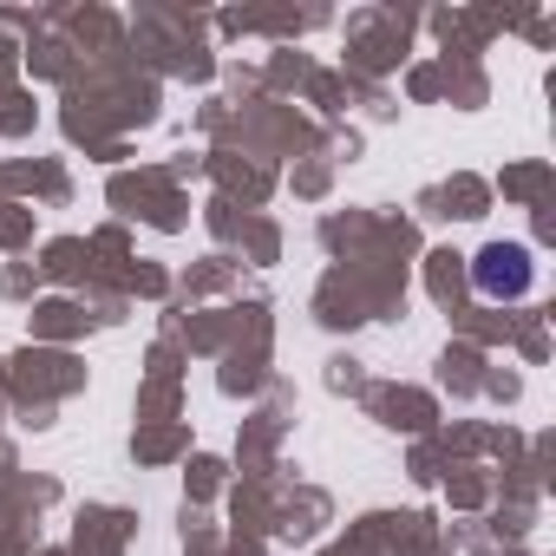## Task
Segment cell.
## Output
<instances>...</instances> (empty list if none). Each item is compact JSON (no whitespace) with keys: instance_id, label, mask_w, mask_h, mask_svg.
Masks as SVG:
<instances>
[{"instance_id":"6da1fadb","label":"cell","mask_w":556,"mask_h":556,"mask_svg":"<svg viewBox=\"0 0 556 556\" xmlns=\"http://www.w3.org/2000/svg\"><path fill=\"white\" fill-rule=\"evenodd\" d=\"M530 275H536V262H530L523 242H484V249L471 255V289H478L484 302H517V295L530 289Z\"/></svg>"}]
</instances>
